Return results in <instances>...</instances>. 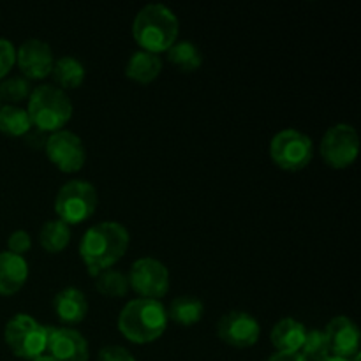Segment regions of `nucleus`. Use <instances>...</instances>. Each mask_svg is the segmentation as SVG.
<instances>
[{"instance_id": "f257e3e1", "label": "nucleus", "mask_w": 361, "mask_h": 361, "mask_svg": "<svg viewBox=\"0 0 361 361\" xmlns=\"http://www.w3.org/2000/svg\"><path fill=\"white\" fill-rule=\"evenodd\" d=\"M129 247V231L115 221L99 222L85 231L80 256L92 275L111 268Z\"/></svg>"}, {"instance_id": "f03ea898", "label": "nucleus", "mask_w": 361, "mask_h": 361, "mask_svg": "<svg viewBox=\"0 0 361 361\" xmlns=\"http://www.w3.org/2000/svg\"><path fill=\"white\" fill-rule=\"evenodd\" d=\"M176 14L164 4H148L133 21V35L137 44L150 53L168 51L178 39Z\"/></svg>"}, {"instance_id": "7ed1b4c3", "label": "nucleus", "mask_w": 361, "mask_h": 361, "mask_svg": "<svg viewBox=\"0 0 361 361\" xmlns=\"http://www.w3.org/2000/svg\"><path fill=\"white\" fill-rule=\"evenodd\" d=\"M168 326V314L159 300H130L118 316V330L127 341L134 344H148L164 334Z\"/></svg>"}, {"instance_id": "20e7f679", "label": "nucleus", "mask_w": 361, "mask_h": 361, "mask_svg": "<svg viewBox=\"0 0 361 361\" xmlns=\"http://www.w3.org/2000/svg\"><path fill=\"white\" fill-rule=\"evenodd\" d=\"M27 113L32 127L42 133H56L73 116V102L66 90L56 85H39L30 92Z\"/></svg>"}, {"instance_id": "39448f33", "label": "nucleus", "mask_w": 361, "mask_h": 361, "mask_svg": "<svg viewBox=\"0 0 361 361\" xmlns=\"http://www.w3.org/2000/svg\"><path fill=\"white\" fill-rule=\"evenodd\" d=\"M4 338L18 358L32 361L44 355L48 349V326L28 314H16L7 321Z\"/></svg>"}, {"instance_id": "423d86ee", "label": "nucleus", "mask_w": 361, "mask_h": 361, "mask_svg": "<svg viewBox=\"0 0 361 361\" xmlns=\"http://www.w3.org/2000/svg\"><path fill=\"white\" fill-rule=\"evenodd\" d=\"M97 208V190L87 180H71L60 187L55 197V212L67 226L80 224L92 217Z\"/></svg>"}, {"instance_id": "0eeeda50", "label": "nucleus", "mask_w": 361, "mask_h": 361, "mask_svg": "<svg viewBox=\"0 0 361 361\" xmlns=\"http://www.w3.org/2000/svg\"><path fill=\"white\" fill-rule=\"evenodd\" d=\"M271 161L286 171H300L314 157V143L310 136L298 129H284L271 137Z\"/></svg>"}, {"instance_id": "6e6552de", "label": "nucleus", "mask_w": 361, "mask_h": 361, "mask_svg": "<svg viewBox=\"0 0 361 361\" xmlns=\"http://www.w3.org/2000/svg\"><path fill=\"white\" fill-rule=\"evenodd\" d=\"M360 150L358 133L349 123H335L321 140V155L331 168H348Z\"/></svg>"}, {"instance_id": "1a4fd4ad", "label": "nucleus", "mask_w": 361, "mask_h": 361, "mask_svg": "<svg viewBox=\"0 0 361 361\" xmlns=\"http://www.w3.org/2000/svg\"><path fill=\"white\" fill-rule=\"evenodd\" d=\"M129 288L143 298L159 300L169 289V271L164 263L155 257H141L134 261L129 271Z\"/></svg>"}, {"instance_id": "9d476101", "label": "nucleus", "mask_w": 361, "mask_h": 361, "mask_svg": "<svg viewBox=\"0 0 361 361\" xmlns=\"http://www.w3.org/2000/svg\"><path fill=\"white\" fill-rule=\"evenodd\" d=\"M46 155L49 161L63 173H74L83 168L87 150L78 134L71 130H56L51 133L44 145Z\"/></svg>"}, {"instance_id": "9b49d317", "label": "nucleus", "mask_w": 361, "mask_h": 361, "mask_svg": "<svg viewBox=\"0 0 361 361\" xmlns=\"http://www.w3.org/2000/svg\"><path fill=\"white\" fill-rule=\"evenodd\" d=\"M259 334V323L245 310H231L217 323L219 338L233 348H250L257 342Z\"/></svg>"}, {"instance_id": "f8f14e48", "label": "nucleus", "mask_w": 361, "mask_h": 361, "mask_svg": "<svg viewBox=\"0 0 361 361\" xmlns=\"http://www.w3.org/2000/svg\"><path fill=\"white\" fill-rule=\"evenodd\" d=\"M55 361H88V342L83 334L69 326H48V349Z\"/></svg>"}, {"instance_id": "ddd939ff", "label": "nucleus", "mask_w": 361, "mask_h": 361, "mask_svg": "<svg viewBox=\"0 0 361 361\" xmlns=\"http://www.w3.org/2000/svg\"><path fill=\"white\" fill-rule=\"evenodd\" d=\"M16 62L27 80H41L51 74L55 56L48 42L41 39H27L18 48Z\"/></svg>"}, {"instance_id": "4468645a", "label": "nucleus", "mask_w": 361, "mask_h": 361, "mask_svg": "<svg viewBox=\"0 0 361 361\" xmlns=\"http://www.w3.org/2000/svg\"><path fill=\"white\" fill-rule=\"evenodd\" d=\"M323 331L328 338L330 355L349 360L360 353V330L351 317H334Z\"/></svg>"}, {"instance_id": "2eb2a0df", "label": "nucleus", "mask_w": 361, "mask_h": 361, "mask_svg": "<svg viewBox=\"0 0 361 361\" xmlns=\"http://www.w3.org/2000/svg\"><path fill=\"white\" fill-rule=\"evenodd\" d=\"M28 279V263L23 256L4 250L0 252V295L9 296L20 291Z\"/></svg>"}, {"instance_id": "dca6fc26", "label": "nucleus", "mask_w": 361, "mask_h": 361, "mask_svg": "<svg viewBox=\"0 0 361 361\" xmlns=\"http://www.w3.org/2000/svg\"><path fill=\"white\" fill-rule=\"evenodd\" d=\"M53 309L62 323L76 324L87 316L88 300L78 288H63L53 298Z\"/></svg>"}, {"instance_id": "f3484780", "label": "nucleus", "mask_w": 361, "mask_h": 361, "mask_svg": "<svg viewBox=\"0 0 361 361\" xmlns=\"http://www.w3.org/2000/svg\"><path fill=\"white\" fill-rule=\"evenodd\" d=\"M307 328L295 317H284L271 328V344L279 353H300Z\"/></svg>"}, {"instance_id": "a211bd4d", "label": "nucleus", "mask_w": 361, "mask_h": 361, "mask_svg": "<svg viewBox=\"0 0 361 361\" xmlns=\"http://www.w3.org/2000/svg\"><path fill=\"white\" fill-rule=\"evenodd\" d=\"M162 69V60L157 53L150 51H136L130 55L129 62H127L126 74L130 78V80L137 81V83H150L155 78L159 76Z\"/></svg>"}, {"instance_id": "6ab92c4d", "label": "nucleus", "mask_w": 361, "mask_h": 361, "mask_svg": "<svg viewBox=\"0 0 361 361\" xmlns=\"http://www.w3.org/2000/svg\"><path fill=\"white\" fill-rule=\"evenodd\" d=\"M203 312V302L190 295L178 296V298H175L169 303V309H166L168 319L175 321V323L182 324V326H192V324L200 323Z\"/></svg>"}, {"instance_id": "aec40b11", "label": "nucleus", "mask_w": 361, "mask_h": 361, "mask_svg": "<svg viewBox=\"0 0 361 361\" xmlns=\"http://www.w3.org/2000/svg\"><path fill=\"white\" fill-rule=\"evenodd\" d=\"M51 76L62 90L66 88H76L83 83L85 80V66L74 56L66 55L60 56L53 62Z\"/></svg>"}, {"instance_id": "412c9836", "label": "nucleus", "mask_w": 361, "mask_h": 361, "mask_svg": "<svg viewBox=\"0 0 361 361\" xmlns=\"http://www.w3.org/2000/svg\"><path fill=\"white\" fill-rule=\"evenodd\" d=\"M168 59L185 73H192L203 63V53L192 41H176L168 49Z\"/></svg>"}, {"instance_id": "4be33fe9", "label": "nucleus", "mask_w": 361, "mask_h": 361, "mask_svg": "<svg viewBox=\"0 0 361 361\" xmlns=\"http://www.w3.org/2000/svg\"><path fill=\"white\" fill-rule=\"evenodd\" d=\"M32 129L27 109L16 104H6L0 108V130L7 136H25Z\"/></svg>"}, {"instance_id": "5701e85b", "label": "nucleus", "mask_w": 361, "mask_h": 361, "mask_svg": "<svg viewBox=\"0 0 361 361\" xmlns=\"http://www.w3.org/2000/svg\"><path fill=\"white\" fill-rule=\"evenodd\" d=\"M71 240V228L62 222L60 219L44 222L39 233V242L48 252H60L69 245Z\"/></svg>"}, {"instance_id": "b1692460", "label": "nucleus", "mask_w": 361, "mask_h": 361, "mask_svg": "<svg viewBox=\"0 0 361 361\" xmlns=\"http://www.w3.org/2000/svg\"><path fill=\"white\" fill-rule=\"evenodd\" d=\"M95 288L101 295L120 298V296H126L127 291H129V279L122 271L108 268V270L95 275Z\"/></svg>"}, {"instance_id": "393cba45", "label": "nucleus", "mask_w": 361, "mask_h": 361, "mask_svg": "<svg viewBox=\"0 0 361 361\" xmlns=\"http://www.w3.org/2000/svg\"><path fill=\"white\" fill-rule=\"evenodd\" d=\"M300 355L305 361H321L330 356V348H328V338L323 330H307L305 341H303Z\"/></svg>"}, {"instance_id": "a878e982", "label": "nucleus", "mask_w": 361, "mask_h": 361, "mask_svg": "<svg viewBox=\"0 0 361 361\" xmlns=\"http://www.w3.org/2000/svg\"><path fill=\"white\" fill-rule=\"evenodd\" d=\"M30 81L25 76H11L0 83V99L9 102H21L30 97Z\"/></svg>"}, {"instance_id": "bb28decb", "label": "nucleus", "mask_w": 361, "mask_h": 361, "mask_svg": "<svg viewBox=\"0 0 361 361\" xmlns=\"http://www.w3.org/2000/svg\"><path fill=\"white\" fill-rule=\"evenodd\" d=\"M16 62V49L9 39L0 37V80L11 71Z\"/></svg>"}, {"instance_id": "cd10ccee", "label": "nucleus", "mask_w": 361, "mask_h": 361, "mask_svg": "<svg viewBox=\"0 0 361 361\" xmlns=\"http://www.w3.org/2000/svg\"><path fill=\"white\" fill-rule=\"evenodd\" d=\"M7 247H9V252L16 254V256H21L27 250H30L32 247V238L27 231L23 229H18V231L11 233V236L7 238Z\"/></svg>"}, {"instance_id": "c85d7f7f", "label": "nucleus", "mask_w": 361, "mask_h": 361, "mask_svg": "<svg viewBox=\"0 0 361 361\" xmlns=\"http://www.w3.org/2000/svg\"><path fill=\"white\" fill-rule=\"evenodd\" d=\"M97 361H136L133 356V353L129 349L122 348V345H104V348L99 351Z\"/></svg>"}, {"instance_id": "c756f323", "label": "nucleus", "mask_w": 361, "mask_h": 361, "mask_svg": "<svg viewBox=\"0 0 361 361\" xmlns=\"http://www.w3.org/2000/svg\"><path fill=\"white\" fill-rule=\"evenodd\" d=\"M267 361H305L300 353H275Z\"/></svg>"}, {"instance_id": "7c9ffc66", "label": "nucleus", "mask_w": 361, "mask_h": 361, "mask_svg": "<svg viewBox=\"0 0 361 361\" xmlns=\"http://www.w3.org/2000/svg\"><path fill=\"white\" fill-rule=\"evenodd\" d=\"M321 361H349V360H345V358H338V356L330 355V356H326V358L321 360Z\"/></svg>"}, {"instance_id": "2f4dec72", "label": "nucleus", "mask_w": 361, "mask_h": 361, "mask_svg": "<svg viewBox=\"0 0 361 361\" xmlns=\"http://www.w3.org/2000/svg\"><path fill=\"white\" fill-rule=\"evenodd\" d=\"M32 361H55V360H53L49 355H42V356H39V358H35V360H32Z\"/></svg>"}, {"instance_id": "473e14b6", "label": "nucleus", "mask_w": 361, "mask_h": 361, "mask_svg": "<svg viewBox=\"0 0 361 361\" xmlns=\"http://www.w3.org/2000/svg\"><path fill=\"white\" fill-rule=\"evenodd\" d=\"M0 101H2V99H0ZM0 108H2V106H0Z\"/></svg>"}]
</instances>
